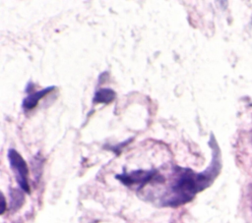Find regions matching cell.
<instances>
[{
    "label": "cell",
    "instance_id": "cell-1",
    "mask_svg": "<svg viewBox=\"0 0 252 223\" xmlns=\"http://www.w3.org/2000/svg\"><path fill=\"white\" fill-rule=\"evenodd\" d=\"M7 157L9 160L10 167L16 176V180H17V183L19 184L20 188L24 192L30 193V186H29V182H28L29 169H28L26 161L21 156V154L14 148H9Z\"/></svg>",
    "mask_w": 252,
    "mask_h": 223
},
{
    "label": "cell",
    "instance_id": "cell-2",
    "mask_svg": "<svg viewBox=\"0 0 252 223\" xmlns=\"http://www.w3.org/2000/svg\"><path fill=\"white\" fill-rule=\"evenodd\" d=\"M158 171L155 169L152 170H134L130 173H123L116 176V179L120 180L124 185L126 186H133V185H139L140 188H142L145 184L149 183L152 179H154L157 176Z\"/></svg>",
    "mask_w": 252,
    "mask_h": 223
},
{
    "label": "cell",
    "instance_id": "cell-3",
    "mask_svg": "<svg viewBox=\"0 0 252 223\" xmlns=\"http://www.w3.org/2000/svg\"><path fill=\"white\" fill-rule=\"evenodd\" d=\"M53 89H55V86L54 85H49L47 87H44L40 90H37V91H34V92H31L28 96H26L24 99H23V102H22V107L26 110H31V109H33L38 101L43 98L46 94H48L49 92H51Z\"/></svg>",
    "mask_w": 252,
    "mask_h": 223
},
{
    "label": "cell",
    "instance_id": "cell-4",
    "mask_svg": "<svg viewBox=\"0 0 252 223\" xmlns=\"http://www.w3.org/2000/svg\"><path fill=\"white\" fill-rule=\"evenodd\" d=\"M116 97V93L113 89L108 88V87H103L99 88L94 92V98H93V103H103V104H108L112 102Z\"/></svg>",
    "mask_w": 252,
    "mask_h": 223
},
{
    "label": "cell",
    "instance_id": "cell-5",
    "mask_svg": "<svg viewBox=\"0 0 252 223\" xmlns=\"http://www.w3.org/2000/svg\"><path fill=\"white\" fill-rule=\"evenodd\" d=\"M24 194L22 191L19 190H11L10 191V205L11 208L14 210H17L20 208L24 203Z\"/></svg>",
    "mask_w": 252,
    "mask_h": 223
},
{
    "label": "cell",
    "instance_id": "cell-6",
    "mask_svg": "<svg viewBox=\"0 0 252 223\" xmlns=\"http://www.w3.org/2000/svg\"><path fill=\"white\" fill-rule=\"evenodd\" d=\"M5 208H6L5 197H4V195H2V209H1V214H3V213H4V211H5Z\"/></svg>",
    "mask_w": 252,
    "mask_h": 223
}]
</instances>
